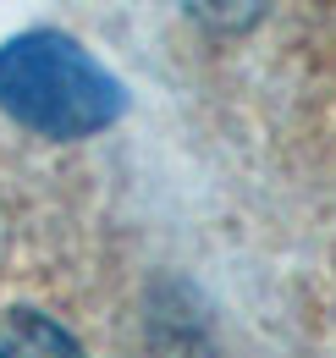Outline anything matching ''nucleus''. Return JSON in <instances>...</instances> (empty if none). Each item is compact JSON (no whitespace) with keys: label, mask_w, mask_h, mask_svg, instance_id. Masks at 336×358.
Masks as SVG:
<instances>
[{"label":"nucleus","mask_w":336,"mask_h":358,"mask_svg":"<svg viewBox=\"0 0 336 358\" xmlns=\"http://www.w3.org/2000/svg\"><path fill=\"white\" fill-rule=\"evenodd\" d=\"M188 11L199 22H210L215 34H232V28H248L253 17L265 11V0H188Z\"/></svg>","instance_id":"7ed1b4c3"},{"label":"nucleus","mask_w":336,"mask_h":358,"mask_svg":"<svg viewBox=\"0 0 336 358\" xmlns=\"http://www.w3.org/2000/svg\"><path fill=\"white\" fill-rule=\"evenodd\" d=\"M0 110L39 138L78 143L127 116V83L72 34L34 28L0 45Z\"/></svg>","instance_id":"f257e3e1"},{"label":"nucleus","mask_w":336,"mask_h":358,"mask_svg":"<svg viewBox=\"0 0 336 358\" xmlns=\"http://www.w3.org/2000/svg\"><path fill=\"white\" fill-rule=\"evenodd\" d=\"M0 358H83L78 336L39 309L0 314Z\"/></svg>","instance_id":"f03ea898"}]
</instances>
